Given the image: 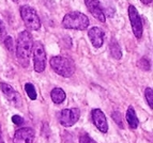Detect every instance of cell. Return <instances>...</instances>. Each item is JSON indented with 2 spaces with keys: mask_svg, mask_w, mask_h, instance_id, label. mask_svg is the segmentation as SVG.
I'll return each mask as SVG.
<instances>
[{
  "mask_svg": "<svg viewBox=\"0 0 153 143\" xmlns=\"http://www.w3.org/2000/svg\"><path fill=\"white\" fill-rule=\"evenodd\" d=\"M33 38L29 31H22L18 34L17 44H16V56L18 62L23 67H28L32 54Z\"/></svg>",
  "mask_w": 153,
  "mask_h": 143,
  "instance_id": "cell-1",
  "label": "cell"
},
{
  "mask_svg": "<svg viewBox=\"0 0 153 143\" xmlns=\"http://www.w3.org/2000/svg\"><path fill=\"white\" fill-rule=\"evenodd\" d=\"M89 18L84 13L73 11L68 13L62 19V27L73 30H86L89 27Z\"/></svg>",
  "mask_w": 153,
  "mask_h": 143,
  "instance_id": "cell-2",
  "label": "cell"
},
{
  "mask_svg": "<svg viewBox=\"0 0 153 143\" xmlns=\"http://www.w3.org/2000/svg\"><path fill=\"white\" fill-rule=\"evenodd\" d=\"M51 69H54L55 73L65 78H69L75 73V64L73 60L66 58V57L57 56L53 57L49 61Z\"/></svg>",
  "mask_w": 153,
  "mask_h": 143,
  "instance_id": "cell-3",
  "label": "cell"
},
{
  "mask_svg": "<svg viewBox=\"0 0 153 143\" xmlns=\"http://www.w3.org/2000/svg\"><path fill=\"white\" fill-rule=\"evenodd\" d=\"M22 19L29 30H39L41 28V21L38 13L30 5H22L19 9Z\"/></svg>",
  "mask_w": 153,
  "mask_h": 143,
  "instance_id": "cell-4",
  "label": "cell"
},
{
  "mask_svg": "<svg viewBox=\"0 0 153 143\" xmlns=\"http://www.w3.org/2000/svg\"><path fill=\"white\" fill-rule=\"evenodd\" d=\"M33 63H34V71L36 73H42L46 66V52L43 44L41 42L33 43Z\"/></svg>",
  "mask_w": 153,
  "mask_h": 143,
  "instance_id": "cell-5",
  "label": "cell"
},
{
  "mask_svg": "<svg viewBox=\"0 0 153 143\" xmlns=\"http://www.w3.org/2000/svg\"><path fill=\"white\" fill-rule=\"evenodd\" d=\"M79 118H80V110L77 108L63 109L59 114L60 124L64 127H71V126L75 125Z\"/></svg>",
  "mask_w": 153,
  "mask_h": 143,
  "instance_id": "cell-6",
  "label": "cell"
},
{
  "mask_svg": "<svg viewBox=\"0 0 153 143\" xmlns=\"http://www.w3.org/2000/svg\"><path fill=\"white\" fill-rule=\"evenodd\" d=\"M128 17H130V23L132 26V30L134 35L137 38H141L143 36V21H141V17L139 15L138 11L134 5H130L128 7Z\"/></svg>",
  "mask_w": 153,
  "mask_h": 143,
  "instance_id": "cell-7",
  "label": "cell"
},
{
  "mask_svg": "<svg viewBox=\"0 0 153 143\" xmlns=\"http://www.w3.org/2000/svg\"><path fill=\"white\" fill-rule=\"evenodd\" d=\"M0 90L2 91L5 98H7L13 106H15V107H21L22 106L21 95L18 94L15 90L11 87L10 84L5 83V82H0Z\"/></svg>",
  "mask_w": 153,
  "mask_h": 143,
  "instance_id": "cell-8",
  "label": "cell"
},
{
  "mask_svg": "<svg viewBox=\"0 0 153 143\" xmlns=\"http://www.w3.org/2000/svg\"><path fill=\"white\" fill-rule=\"evenodd\" d=\"M34 130L30 127H23L16 130L13 143H33Z\"/></svg>",
  "mask_w": 153,
  "mask_h": 143,
  "instance_id": "cell-9",
  "label": "cell"
},
{
  "mask_svg": "<svg viewBox=\"0 0 153 143\" xmlns=\"http://www.w3.org/2000/svg\"><path fill=\"white\" fill-rule=\"evenodd\" d=\"M85 4L89 10V12L94 16V18H97V21H101V23H105L106 17H105L104 12L101 8L99 0H85Z\"/></svg>",
  "mask_w": 153,
  "mask_h": 143,
  "instance_id": "cell-10",
  "label": "cell"
},
{
  "mask_svg": "<svg viewBox=\"0 0 153 143\" xmlns=\"http://www.w3.org/2000/svg\"><path fill=\"white\" fill-rule=\"evenodd\" d=\"M92 121L94 123V125L102 133H107L108 130V124L106 116H105L104 112L101 109H93L91 112Z\"/></svg>",
  "mask_w": 153,
  "mask_h": 143,
  "instance_id": "cell-11",
  "label": "cell"
},
{
  "mask_svg": "<svg viewBox=\"0 0 153 143\" xmlns=\"http://www.w3.org/2000/svg\"><path fill=\"white\" fill-rule=\"evenodd\" d=\"M88 35H89L90 41H91V44L95 48H100L102 47L103 43H104V31L102 30L99 27H92L91 29L88 32Z\"/></svg>",
  "mask_w": 153,
  "mask_h": 143,
  "instance_id": "cell-12",
  "label": "cell"
},
{
  "mask_svg": "<svg viewBox=\"0 0 153 143\" xmlns=\"http://www.w3.org/2000/svg\"><path fill=\"white\" fill-rule=\"evenodd\" d=\"M126 121H128V124L132 129H136L139 125V120H138L137 115H136L135 109L130 106L126 111Z\"/></svg>",
  "mask_w": 153,
  "mask_h": 143,
  "instance_id": "cell-13",
  "label": "cell"
},
{
  "mask_svg": "<svg viewBox=\"0 0 153 143\" xmlns=\"http://www.w3.org/2000/svg\"><path fill=\"white\" fill-rule=\"evenodd\" d=\"M51 100H53L55 104L60 105V104H62V102L65 100L66 95H65V92H64L61 88H54L51 92Z\"/></svg>",
  "mask_w": 153,
  "mask_h": 143,
  "instance_id": "cell-14",
  "label": "cell"
},
{
  "mask_svg": "<svg viewBox=\"0 0 153 143\" xmlns=\"http://www.w3.org/2000/svg\"><path fill=\"white\" fill-rule=\"evenodd\" d=\"M109 51L114 59L120 60L121 58H122V50H121L120 45L118 44V42L116 41V40H111V42H110Z\"/></svg>",
  "mask_w": 153,
  "mask_h": 143,
  "instance_id": "cell-15",
  "label": "cell"
},
{
  "mask_svg": "<svg viewBox=\"0 0 153 143\" xmlns=\"http://www.w3.org/2000/svg\"><path fill=\"white\" fill-rule=\"evenodd\" d=\"M25 91L26 93H27V95H28V97L30 98V100H36V97H38V94H36V88H34V86H33L32 83H26L25 84Z\"/></svg>",
  "mask_w": 153,
  "mask_h": 143,
  "instance_id": "cell-16",
  "label": "cell"
},
{
  "mask_svg": "<svg viewBox=\"0 0 153 143\" xmlns=\"http://www.w3.org/2000/svg\"><path fill=\"white\" fill-rule=\"evenodd\" d=\"M79 143H97V142H95L86 131H82L79 135Z\"/></svg>",
  "mask_w": 153,
  "mask_h": 143,
  "instance_id": "cell-17",
  "label": "cell"
},
{
  "mask_svg": "<svg viewBox=\"0 0 153 143\" xmlns=\"http://www.w3.org/2000/svg\"><path fill=\"white\" fill-rule=\"evenodd\" d=\"M145 97H146V100L147 102L149 104L150 108L152 109V104H153V91L151 88H147L145 90Z\"/></svg>",
  "mask_w": 153,
  "mask_h": 143,
  "instance_id": "cell-18",
  "label": "cell"
},
{
  "mask_svg": "<svg viewBox=\"0 0 153 143\" xmlns=\"http://www.w3.org/2000/svg\"><path fill=\"white\" fill-rule=\"evenodd\" d=\"M4 46L7 47V49L10 51L11 54L14 52V42H13V38L11 36H7L4 38Z\"/></svg>",
  "mask_w": 153,
  "mask_h": 143,
  "instance_id": "cell-19",
  "label": "cell"
},
{
  "mask_svg": "<svg viewBox=\"0 0 153 143\" xmlns=\"http://www.w3.org/2000/svg\"><path fill=\"white\" fill-rule=\"evenodd\" d=\"M112 119H114L115 122L119 125V127H121V128L124 127L123 122H122V116H121V113L119 112V111H115V112L112 113Z\"/></svg>",
  "mask_w": 153,
  "mask_h": 143,
  "instance_id": "cell-20",
  "label": "cell"
},
{
  "mask_svg": "<svg viewBox=\"0 0 153 143\" xmlns=\"http://www.w3.org/2000/svg\"><path fill=\"white\" fill-rule=\"evenodd\" d=\"M139 66L143 69V71H150V62L146 58H143V59L139 61Z\"/></svg>",
  "mask_w": 153,
  "mask_h": 143,
  "instance_id": "cell-21",
  "label": "cell"
},
{
  "mask_svg": "<svg viewBox=\"0 0 153 143\" xmlns=\"http://www.w3.org/2000/svg\"><path fill=\"white\" fill-rule=\"evenodd\" d=\"M5 38H7V29H5L3 21L0 19V41L4 40Z\"/></svg>",
  "mask_w": 153,
  "mask_h": 143,
  "instance_id": "cell-22",
  "label": "cell"
},
{
  "mask_svg": "<svg viewBox=\"0 0 153 143\" xmlns=\"http://www.w3.org/2000/svg\"><path fill=\"white\" fill-rule=\"evenodd\" d=\"M12 122L14 123L15 125L19 126L24 123V119L22 118V116H19V115L15 114V115H13V116H12Z\"/></svg>",
  "mask_w": 153,
  "mask_h": 143,
  "instance_id": "cell-23",
  "label": "cell"
},
{
  "mask_svg": "<svg viewBox=\"0 0 153 143\" xmlns=\"http://www.w3.org/2000/svg\"><path fill=\"white\" fill-rule=\"evenodd\" d=\"M141 2L143 4H151L152 3V0H141Z\"/></svg>",
  "mask_w": 153,
  "mask_h": 143,
  "instance_id": "cell-24",
  "label": "cell"
},
{
  "mask_svg": "<svg viewBox=\"0 0 153 143\" xmlns=\"http://www.w3.org/2000/svg\"><path fill=\"white\" fill-rule=\"evenodd\" d=\"M0 143H4V141H3V138H2V135L0 136Z\"/></svg>",
  "mask_w": 153,
  "mask_h": 143,
  "instance_id": "cell-25",
  "label": "cell"
},
{
  "mask_svg": "<svg viewBox=\"0 0 153 143\" xmlns=\"http://www.w3.org/2000/svg\"><path fill=\"white\" fill-rule=\"evenodd\" d=\"M2 135V133H1V128H0V136Z\"/></svg>",
  "mask_w": 153,
  "mask_h": 143,
  "instance_id": "cell-26",
  "label": "cell"
},
{
  "mask_svg": "<svg viewBox=\"0 0 153 143\" xmlns=\"http://www.w3.org/2000/svg\"><path fill=\"white\" fill-rule=\"evenodd\" d=\"M12 1H14V2H17L18 0H12Z\"/></svg>",
  "mask_w": 153,
  "mask_h": 143,
  "instance_id": "cell-27",
  "label": "cell"
}]
</instances>
